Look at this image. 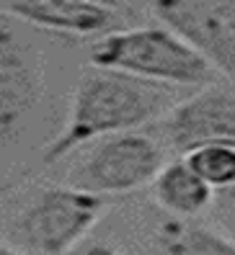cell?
Here are the masks:
<instances>
[{
    "mask_svg": "<svg viewBox=\"0 0 235 255\" xmlns=\"http://www.w3.org/2000/svg\"><path fill=\"white\" fill-rule=\"evenodd\" d=\"M3 5L10 16L26 23L75 36L101 34L114 21L111 10L85 5L78 0H3Z\"/></svg>",
    "mask_w": 235,
    "mask_h": 255,
    "instance_id": "ba28073f",
    "label": "cell"
},
{
    "mask_svg": "<svg viewBox=\"0 0 235 255\" xmlns=\"http://www.w3.org/2000/svg\"><path fill=\"white\" fill-rule=\"evenodd\" d=\"M166 165V152L153 137L140 131H119L91 142L88 152L70 170V186L93 193H132L153 186Z\"/></svg>",
    "mask_w": 235,
    "mask_h": 255,
    "instance_id": "277c9868",
    "label": "cell"
},
{
    "mask_svg": "<svg viewBox=\"0 0 235 255\" xmlns=\"http://www.w3.org/2000/svg\"><path fill=\"white\" fill-rule=\"evenodd\" d=\"M212 214H215V222L223 227V232L230 240H235V186L215 193Z\"/></svg>",
    "mask_w": 235,
    "mask_h": 255,
    "instance_id": "7c38bea8",
    "label": "cell"
},
{
    "mask_svg": "<svg viewBox=\"0 0 235 255\" xmlns=\"http://www.w3.org/2000/svg\"><path fill=\"white\" fill-rule=\"evenodd\" d=\"M184 160L197 170L210 188L225 191L235 186V144L228 142H210V144H197L189 152H184Z\"/></svg>",
    "mask_w": 235,
    "mask_h": 255,
    "instance_id": "8fae6325",
    "label": "cell"
},
{
    "mask_svg": "<svg viewBox=\"0 0 235 255\" xmlns=\"http://www.w3.org/2000/svg\"><path fill=\"white\" fill-rule=\"evenodd\" d=\"M78 3H85V5H93V8H104V10H111L116 13L122 8L124 0H78Z\"/></svg>",
    "mask_w": 235,
    "mask_h": 255,
    "instance_id": "5bb4252c",
    "label": "cell"
},
{
    "mask_svg": "<svg viewBox=\"0 0 235 255\" xmlns=\"http://www.w3.org/2000/svg\"><path fill=\"white\" fill-rule=\"evenodd\" d=\"M0 255H23L21 250H16L13 245H8V243H3V240H0Z\"/></svg>",
    "mask_w": 235,
    "mask_h": 255,
    "instance_id": "9a60e30c",
    "label": "cell"
},
{
    "mask_svg": "<svg viewBox=\"0 0 235 255\" xmlns=\"http://www.w3.org/2000/svg\"><path fill=\"white\" fill-rule=\"evenodd\" d=\"M155 201L171 212L173 217L192 219L202 212H207L215 201V188L197 175V170L184 157L166 162L153 181Z\"/></svg>",
    "mask_w": 235,
    "mask_h": 255,
    "instance_id": "9c48e42d",
    "label": "cell"
},
{
    "mask_svg": "<svg viewBox=\"0 0 235 255\" xmlns=\"http://www.w3.org/2000/svg\"><path fill=\"white\" fill-rule=\"evenodd\" d=\"M106 212L101 193L78 186H49L36 191L13 217V243L31 255H65L88 237Z\"/></svg>",
    "mask_w": 235,
    "mask_h": 255,
    "instance_id": "3957f363",
    "label": "cell"
},
{
    "mask_svg": "<svg viewBox=\"0 0 235 255\" xmlns=\"http://www.w3.org/2000/svg\"><path fill=\"white\" fill-rule=\"evenodd\" d=\"M150 8L235 88V0H150Z\"/></svg>",
    "mask_w": 235,
    "mask_h": 255,
    "instance_id": "5b68a950",
    "label": "cell"
},
{
    "mask_svg": "<svg viewBox=\"0 0 235 255\" xmlns=\"http://www.w3.org/2000/svg\"><path fill=\"white\" fill-rule=\"evenodd\" d=\"M91 67L114 70L158 85L197 88L215 78V70L171 26H140L114 31L91 47Z\"/></svg>",
    "mask_w": 235,
    "mask_h": 255,
    "instance_id": "7a4b0ae2",
    "label": "cell"
},
{
    "mask_svg": "<svg viewBox=\"0 0 235 255\" xmlns=\"http://www.w3.org/2000/svg\"><path fill=\"white\" fill-rule=\"evenodd\" d=\"M155 240L160 255H235V240L225 232H215L184 217L163 219Z\"/></svg>",
    "mask_w": 235,
    "mask_h": 255,
    "instance_id": "30bf717a",
    "label": "cell"
},
{
    "mask_svg": "<svg viewBox=\"0 0 235 255\" xmlns=\"http://www.w3.org/2000/svg\"><path fill=\"white\" fill-rule=\"evenodd\" d=\"M163 134L171 149L189 152L197 144H235V91L207 85L163 116Z\"/></svg>",
    "mask_w": 235,
    "mask_h": 255,
    "instance_id": "52a82bcc",
    "label": "cell"
},
{
    "mask_svg": "<svg viewBox=\"0 0 235 255\" xmlns=\"http://www.w3.org/2000/svg\"><path fill=\"white\" fill-rule=\"evenodd\" d=\"M65 255H124L116 245L104 243V240H80L75 248H70Z\"/></svg>",
    "mask_w": 235,
    "mask_h": 255,
    "instance_id": "4fadbf2b",
    "label": "cell"
},
{
    "mask_svg": "<svg viewBox=\"0 0 235 255\" xmlns=\"http://www.w3.org/2000/svg\"><path fill=\"white\" fill-rule=\"evenodd\" d=\"M44 93L36 49L0 13V144L16 139Z\"/></svg>",
    "mask_w": 235,
    "mask_h": 255,
    "instance_id": "8992f818",
    "label": "cell"
},
{
    "mask_svg": "<svg viewBox=\"0 0 235 255\" xmlns=\"http://www.w3.org/2000/svg\"><path fill=\"white\" fill-rule=\"evenodd\" d=\"M171 109V96L163 91V85L91 67L78 78L67 122L54 139L44 144L41 162L54 165L101 137L150 124Z\"/></svg>",
    "mask_w": 235,
    "mask_h": 255,
    "instance_id": "6da1fadb",
    "label": "cell"
}]
</instances>
